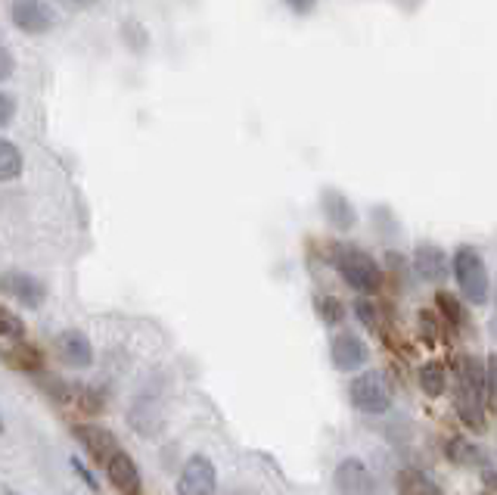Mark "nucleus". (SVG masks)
<instances>
[{
  "mask_svg": "<svg viewBox=\"0 0 497 495\" xmlns=\"http://www.w3.org/2000/svg\"><path fill=\"white\" fill-rule=\"evenodd\" d=\"M0 362L13 371H22V374H41L44 371V353L29 340H0Z\"/></svg>",
  "mask_w": 497,
  "mask_h": 495,
  "instance_id": "1a4fd4ad",
  "label": "nucleus"
},
{
  "mask_svg": "<svg viewBox=\"0 0 497 495\" xmlns=\"http://www.w3.org/2000/svg\"><path fill=\"white\" fill-rule=\"evenodd\" d=\"M420 389L429 396V399H438V396L448 389V374H444V364L442 362H426L420 368Z\"/></svg>",
  "mask_w": 497,
  "mask_h": 495,
  "instance_id": "f3484780",
  "label": "nucleus"
},
{
  "mask_svg": "<svg viewBox=\"0 0 497 495\" xmlns=\"http://www.w3.org/2000/svg\"><path fill=\"white\" fill-rule=\"evenodd\" d=\"M320 209H324V218L330 221V227H336V231H351L358 225L355 206L349 203V197L342 191L326 187L324 197H320Z\"/></svg>",
  "mask_w": 497,
  "mask_h": 495,
  "instance_id": "4468645a",
  "label": "nucleus"
},
{
  "mask_svg": "<svg viewBox=\"0 0 497 495\" xmlns=\"http://www.w3.org/2000/svg\"><path fill=\"white\" fill-rule=\"evenodd\" d=\"M0 433H4V424H0Z\"/></svg>",
  "mask_w": 497,
  "mask_h": 495,
  "instance_id": "c756f323",
  "label": "nucleus"
},
{
  "mask_svg": "<svg viewBox=\"0 0 497 495\" xmlns=\"http://www.w3.org/2000/svg\"><path fill=\"white\" fill-rule=\"evenodd\" d=\"M25 337V321L13 309L0 305V340H19Z\"/></svg>",
  "mask_w": 497,
  "mask_h": 495,
  "instance_id": "4be33fe9",
  "label": "nucleus"
},
{
  "mask_svg": "<svg viewBox=\"0 0 497 495\" xmlns=\"http://www.w3.org/2000/svg\"><path fill=\"white\" fill-rule=\"evenodd\" d=\"M106 474L113 490L119 495H143V477L128 452H115L113 461L106 465Z\"/></svg>",
  "mask_w": 497,
  "mask_h": 495,
  "instance_id": "ddd939ff",
  "label": "nucleus"
},
{
  "mask_svg": "<svg viewBox=\"0 0 497 495\" xmlns=\"http://www.w3.org/2000/svg\"><path fill=\"white\" fill-rule=\"evenodd\" d=\"M479 495H492V492H479Z\"/></svg>",
  "mask_w": 497,
  "mask_h": 495,
  "instance_id": "c85d7f7f",
  "label": "nucleus"
},
{
  "mask_svg": "<svg viewBox=\"0 0 497 495\" xmlns=\"http://www.w3.org/2000/svg\"><path fill=\"white\" fill-rule=\"evenodd\" d=\"M435 305H438V312H442V315L448 318L451 328H454V330H463V324H467V318H463V303L454 296V293L438 290Z\"/></svg>",
  "mask_w": 497,
  "mask_h": 495,
  "instance_id": "aec40b11",
  "label": "nucleus"
},
{
  "mask_svg": "<svg viewBox=\"0 0 497 495\" xmlns=\"http://www.w3.org/2000/svg\"><path fill=\"white\" fill-rule=\"evenodd\" d=\"M414 271L420 275V281L438 284V281H444V277H448L451 265H448V259H444V252L438 250V246L423 243L420 250L414 252Z\"/></svg>",
  "mask_w": 497,
  "mask_h": 495,
  "instance_id": "2eb2a0df",
  "label": "nucleus"
},
{
  "mask_svg": "<svg viewBox=\"0 0 497 495\" xmlns=\"http://www.w3.org/2000/svg\"><path fill=\"white\" fill-rule=\"evenodd\" d=\"M16 72V60H13L10 47H6L4 41H0V81H6V78Z\"/></svg>",
  "mask_w": 497,
  "mask_h": 495,
  "instance_id": "b1692460",
  "label": "nucleus"
},
{
  "mask_svg": "<svg viewBox=\"0 0 497 495\" xmlns=\"http://www.w3.org/2000/svg\"><path fill=\"white\" fill-rule=\"evenodd\" d=\"M22 175V153L16 143L0 138V181H16Z\"/></svg>",
  "mask_w": 497,
  "mask_h": 495,
  "instance_id": "6ab92c4d",
  "label": "nucleus"
},
{
  "mask_svg": "<svg viewBox=\"0 0 497 495\" xmlns=\"http://www.w3.org/2000/svg\"><path fill=\"white\" fill-rule=\"evenodd\" d=\"M0 290H6V296L19 299L29 309H38L47 299V284L41 277L25 275V271H6V275H0Z\"/></svg>",
  "mask_w": 497,
  "mask_h": 495,
  "instance_id": "9d476101",
  "label": "nucleus"
},
{
  "mask_svg": "<svg viewBox=\"0 0 497 495\" xmlns=\"http://www.w3.org/2000/svg\"><path fill=\"white\" fill-rule=\"evenodd\" d=\"M367 355L370 353L364 346V340L358 334H351V330H339L336 340H333V364L339 371H345V374L361 371L367 364Z\"/></svg>",
  "mask_w": 497,
  "mask_h": 495,
  "instance_id": "f8f14e48",
  "label": "nucleus"
},
{
  "mask_svg": "<svg viewBox=\"0 0 497 495\" xmlns=\"http://www.w3.org/2000/svg\"><path fill=\"white\" fill-rule=\"evenodd\" d=\"M13 22L25 35H47L56 25V16L47 0H13Z\"/></svg>",
  "mask_w": 497,
  "mask_h": 495,
  "instance_id": "423d86ee",
  "label": "nucleus"
},
{
  "mask_svg": "<svg viewBox=\"0 0 497 495\" xmlns=\"http://www.w3.org/2000/svg\"><path fill=\"white\" fill-rule=\"evenodd\" d=\"M448 458L454 461V465H463V467H482L485 465V458H488V452L476 446V442L457 436V440L448 442Z\"/></svg>",
  "mask_w": 497,
  "mask_h": 495,
  "instance_id": "dca6fc26",
  "label": "nucleus"
},
{
  "mask_svg": "<svg viewBox=\"0 0 497 495\" xmlns=\"http://www.w3.org/2000/svg\"><path fill=\"white\" fill-rule=\"evenodd\" d=\"M355 318H358V321H361L367 330H376V324H379V318H376V305H373L370 299H364V296L355 303Z\"/></svg>",
  "mask_w": 497,
  "mask_h": 495,
  "instance_id": "5701e85b",
  "label": "nucleus"
},
{
  "mask_svg": "<svg viewBox=\"0 0 497 495\" xmlns=\"http://www.w3.org/2000/svg\"><path fill=\"white\" fill-rule=\"evenodd\" d=\"M56 358L65 364V368H90L94 364V343L81 334V330H63L56 337Z\"/></svg>",
  "mask_w": 497,
  "mask_h": 495,
  "instance_id": "9b49d317",
  "label": "nucleus"
},
{
  "mask_svg": "<svg viewBox=\"0 0 497 495\" xmlns=\"http://www.w3.org/2000/svg\"><path fill=\"white\" fill-rule=\"evenodd\" d=\"M72 471H75V474H78V477H81V480H84V483H88V486H90V492H100V483H97V480H94V474H90V471H88V467H84V465H81V458H72Z\"/></svg>",
  "mask_w": 497,
  "mask_h": 495,
  "instance_id": "393cba45",
  "label": "nucleus"
},
{
  "mask_svg": "<svg viewBox=\"0 0 497 495\" xmlns=\"http://www.w3.org/2000/svg\"><path fill=\"white\" fill-rule=\"evenodd\" d=\"M314 4H317V0H286V6H290L292 13H299V16H305V13H311V10H314Z\"/></svg>",
  "mask_w": 497,
  "mask_h": 495,
  "instance_id": "bb28decb",
  "label": "nucleus"
},
{
  "mask_svg": "<svg viewBox=\"0 0 497 495\" xmlns=\"http://www.w3.org/2000/svg\"><path fill=\"white\" fill-rule=\"evenodd\" d=\"M6 495H16V492H6Z\"/></svg>",
  "mask_w": 497,
  "mask_h": 495,
  "instance_id": "7c9ffc66",
  "label": "nucleus"
},
{
  "mask_svg": "<svg viewBox=\"0 0 497 495\" xmlns=\"http://www.w3.org/2000/svg\"><path fill=\"white\" fill-rule=\"evenodd\" d=\"M451 271H454L457 284H460V293L467 303L473 305H485L488 293H492V277H488L485 259L476 246H460L454 252V262H451Z\"/></svg>",
  "mask_w": 497,
  "mask_h": 495,
  "instance_id": "f03ea898",
  "label": "nucleus"
},
{
  "mask_svg": "<svg viewBox=\"0 0 497 495\" xmlns=\"http://www.w3.org/2000/svg\"><path fill=\"white\" fill-rule=\"evenodd\" d=\"M398 495H442V492H438V486L426 477V474L404 471L401 477H398Z\"/></svg>",
  "mask_w": 497,
  "mask_h": 495,
  "instance_id": "a211bd4d",
  "label": "nucleus"
},
{
  "mask_svg": "<svg viewBox=\"0 0 497 495\" xmlns=\"http://www.w3.org/2000/svg\"><path fill=\"white\" fill-rule=\"evenodd\" d=\"M336 490L339 495H373L376 492V480H373L370 467L361 458H345L336 467Z\"/></svg>",
  "mask_w": 497,
  "mask_h": 495,
  "instance_id": "6e6552de",
  "label": "nucleus"
},
{
  "mask_svg": "<svg viewBox=\"0 0 497 495\" xmlns=\"http://www.w3.org/2000/svg\"><path fill=\"white\" fill-rule=\"evenodd\" d=\"M349 399L364 414H385L392 408V393L383 371H364L349 383Z\"/></svg>",
  "mask_w": 497,
  "mask_h": 495,
  "instance_id": "20e7f679",
  "label": "nucleus"
},
{
  "mask_svg": "<svg viewBox=\"0 0 497 495\" xmlns=\"http://www.w3.org/2000/svg\"><path fill=\"white\" fill-rule=\"evenodd\" d=\"M13 115H16V100H13L10 94H0V128H4Z\"/></svg>",
  "mask_w": 497,
  "mask_h": 495,
  "instance_id": "a878e982",
  "label": "nucleus"
},
{
  "mask_svg": "<svg viewBox=\"0 0 497 495\" xmlns=\"http://www.w3.org/2000/svg\"><path fill=\"white\" fill-rule=\"evenodd\" d=\"M454 412L469 430L482 433L488 424V383L485 362L479 358H457V383H454Z\"/></svg>",
  "mask_w": 497,
  "mask_h": 495,
  "instance_id": "f257e3e1",
  "label": "nucleus"
},
{
  "mask_svg": "<svg viewBox=\"0 0 497 495\" xmlns=\"http://www.w3.org/2000/svg\"><path fill=\"white\" fill-rule=\"evenodd\" d=\"M72 433H75V440L84 446V452L103 467L113 461L115 452H122V446H119V440H115L113 430H106L100 424H78V427H72Z\"/></svg>",
  "mask_w": 497,
  "mask_h": 495,
  "instance_id": "0eeeda50",
  "label": "nucleus"
},
{
  "mask_svg": "<svg viewBox=\"0 0 497 495\" xmlns=\"http://www.w3.org/2000/svg\"><path fill=\"white\" fill-rule=\"evenodd\" d=\"M218 492V471L206 455H190L178 477V495H215Z\"/></svg>",
  "mask_w": 497,
  "mask_h": 495,
  "instance_id": "39448f33",
  "label": "nucleus"
},
{
  "mask_svg": "<svg viewBox=\"0 0 497 495\" xmlns=\"http://www.w3.org/2000/svg\"><path fill=\"white\" fill-rule=\"evenodd\" d=\"M60 4L65 6V10H90V6L97 4V0H60Z\"/></svg>",
  "mask_w": 497,
  "mask_h": 495,
  "instance_id": "cd10ccee",
  "label": "nucleus"
},
{
  "mask_svg": "<svg viewBox=\"0 0 497 495\" xmlns=\"http://www.w3.org/2000/svg\"><path fill=\"white\" fill-rule=\"evenodd\" d=\"M314 309H317L320 321L330 324V328L342 324V318H345L342 299H336V296H317V299H314Z\"/></svg>",
  "mask_w": 497,
  "mask_h": 495,
  "instance_id": "412c9836",
  "label": "nucleus"
},
{
  "mask_svg": "<svg viewBox=\"0 0 497 495\" xmlns=\"http://www.w3.org/2000/svg\"><path fill=\"white\" fill-rule=\"evenodd\" d=\"M336 269L345 277V284L358 293H376L383 286V269L376 265V259L361 246H339L336 250Z\"/></svg>",
  "mask_w": 497,
  "mask_h": 495,
  "instance_id": "7ed1b4c3",
  "label": "nucleus"
}]
</instances>
